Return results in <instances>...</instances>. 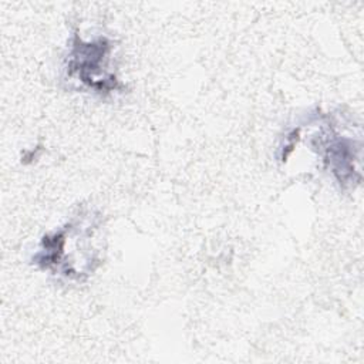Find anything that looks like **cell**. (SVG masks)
Instances as JSON below:
<instances>
[{"label":"cell","mask_w":364,"mask_h":364,"mask_svg":"<svg viewBox=\"0 0 364 364\" xmlns=\"http://www.w3.org/2000/svg\"><path fill=\"white\" fill-rule=\"evenodd\" d=\"M98 225V215L91 210L80 212L41 237L31 262L38 269L68 280L87 279L101 263L100 250L90 246Z\"/></svg>","instance_id":"1"},{"label":"cell","mask_w":364,"mask_h":364,"mask_svg":"<svg viewBox=\"0 0 364 364\" xmlns=\"http://www.w3.org/2000/svg\"><path fill=\"white\" fill-rule=\"evenodd\" d=\"M311 148L321 158L324 168L341 188H354L360 183L361 144L358 139L344 135L333 124H324L310 139Z\"/></svg>","instance_id":"3"},{"label":"cell","mask_w":364,"mask_h":364,"mask_svg":"<svg viewBox=\"0 0 364 364\" xmlns=\"http://www.w3.org/2000/svg\"><path fill=\"white\" fill-rule=\"evenodd\" d=\"M112 50V43L107 37L85 41L75 34L65 57L64 70L67 78L78 82L81 88L102 97L124 90L119 78L111 70Z\"/></svg>","instance_id":"2"}]
</instances>
